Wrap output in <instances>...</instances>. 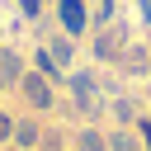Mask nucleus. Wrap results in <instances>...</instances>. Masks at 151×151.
Segmentation results:
<instances>
[{"label": "nucleus", "instance_id": "obj_16", "mask_svg": "<svg viewBox=\"0 0 151 151\" xmlns=\"http://www.w3.org/2000/svg\"><path fill=\"white\" fill-rule=\"evenodd\" d=\"M19 9H24L28 19H38V14H42V0H19Z\"/></svg>", "mask_w": 151, "mask_h": 151}, {"label": "nucleus", "instance_id": "obj_9", "mask_svg": "<svg viewBox=\"0 0 151 151\" xmlns=\"http://www.w3.org/2000/svg\"><path fill=\"white\" fill-rule=\"evenodd\" d=\"M118 61H123V66H127V71H137V76H146V71H151V61H146V52H142V47H137V42H127V52H123V57H118Z\"/></svg>", "mask_w": 151, "mask_h": 151}, {"label": "nucleus", "instance_id": "obj_13", "mask_svg": "<svg viewBox=\"0 0 151 151\" xmlns=\"http://www.w3.org/2000/svg\"><path fill=\"white\" fill-rule=\"evenodd\" d=\"M109 151H137V137H132L127 127H118V132L109 137Z\"/></svg>", "mask_w": 151, "mask_h": 151}, {"label": "nucleus", "instance_id": "obj_10", "mask_svg": "<svg viewBox=\"0 0 151 151\" xmlns=\"http://www.w3.org/2000/svg\"><path fill=\"white\" fill-rule=\"evenodd\" d=\"M33 61H38V71H42L47 80H61V66H57V57H52L47 47H38V57H33Z\"/></svg>", "mask_w": 151, "mask_h": 151}, {"label": "nucleus", "instance_id": "obj_14", "mask_svg": "<svg viewBox=\"0 0 151 151\" xmlns=\"http://www.w3.org/2000/svg\"><path fill=\"white\" fill-rule=\"evenodd\" d=\"M0 142H14V113L0 109Z\"/></svg>", "mask_w": 151, "mask_h": 151}, {"label": "nucleus", "instance_id": "obj_6", "mask_svg": "<svg viewBox=\"0 0 151 151\" xmlns=\"http://www.w3.org/2000/svg\"><path fill=\"white\" fill-rule=\"evenodd\" d=\"M47 52H52V57H57V66L66 71V66H71V57H76V38H71V33H61V38H52V42H47Z\"/></svg>", "mask_w": 151, "mask_h": 151}, {"label": "nucleus", "instance_id": "obj_5", "mask_svg": "<svg viewBox=\"0 0 151 151\" xmlns=\"http://www.w3.org/2000/svg\"><path fill=\"white\" fill-rule=\"evenodd\" d=\"M19 80H24V57L0 47V90H19Z\"/></svg>", "mask_w": 151, "mask_h": 151}, {"label": "nucleus", "instance_id": "obj_1", "mask_svg": "<svg viewBox=\"0 0 151 151\" xmlns=\"http://www.w3.org/2000/svg\"><path fill=\"white\" fill-rule=\"evenodd\" d=\"M66 85H71V94H76V109H80L85 118H99V80H94V71H71Z\"/></svg>", "mask_w": 151, "mask_h": 151}, {"label": "nucleus", "instance_id": "obj_8", "mask_svg": "<svg viewBox=\"0 0 151 151\" xmlns=\"http://www.w3.org/2000/svg\"><path fill=\"white\" fill-rule=\"evenodd\" d=\"M76 151H109V137L94 132V127H80L76 132Z\"/></svg>", "mask_w": 151, "mask_h": 151}, {"label": "nucleus", "instance_id": "obj_3", "mask_svg": "<svg viewBox=\"0 0 151 151\" xmlns=\"http://www.w3.org/2000/svg\"><path fill=\"white\" fill-rule=\"evenodd\" d=\"M123 52H127V28L113 24V19L99 24V28H94V57H99V61H118Z\"/></svg>", "mask_w": 151, "mask_h": 151}, {"label": "nucleus", "instance_id": "obj_11", "mask_svg": "<svg viewBox=\"0 0 151 151\" xmlns=\"http://www.w3.org/2000/svg\"><path fill=\"white\" fill-rule=\"evenodd\" d=\"M90 5H94V9H90V19H94V28H99V24H109V19L118 14V0H90Z\"/></svg>", "mask_w": 151, "mask_h": 151}, {"label": "nucleus", "instance_id": "obj_4", "mask_svg": "<svg viewBox=\"0 0 151 151\" xmlns=\"http://www.w3.org/2000/svg\"><path fill=\"white\" fill-rule=\"evenodd\" d=\"M90 0H57V19H61V33H71V38H80L85 33V24H90V9H85Z\"/></svg>", "mask_w": 151, "mask_h": 151}, {"label": "nucleus", "instance_id": "obj_7", "mask_svg": "<svg viewBox=\"0 0 151 151\" xmlns=\"http://www.w3.org/2000/svg\"><path fill=\"white\" fill-rule=\"evenodd\" d=\"M14 142H19V146H38V142H42V127H38L33 118H19V123H14Z\"/></svg>", "mask_w": 151, "mask_h": 151}, {"label": "nucleus", "instance_id": "obj_12", "mask_svg": "<svg viewBox=\"0 0 151 151\" xmlns=\"http://www.w3.org/2000/svg\"><path fill=\"white\" fill-rule=\"evenodd\" d=\"M113 118H118L123 127H132V123H137V109H132V99H113Z\"/></svg>", "mask_w": 151, "mask_h": 151}, {"label": "nucleus", "instance_id": "obj_2", "mask_svg": "<svg viewBox=\"0 0 151 151\" xmlns=\"http://www.w3.org/2000/svg\"><path fill=\"white\" fill-rule=\"evenodd\" d=\"M19 94H24V104H28V109H38V113H47V109L57 104V90H52V80H47L42 71H24Z\"/></svg>", "mask_w": 151, "mask_h": 151}, {"label": "nucleus", "instance_id": "obj_15", "mask_svg": "<svg viewBox=\"0 0 151 151\" xmlns=\"http://www.w3.org/2000/svg\"><path fill=\"white\" fill-rule=\"evenodd\" d=\"M38 146H42V151H61V137H57V132H42V142H38Z\"/></svg>", "mask_w": 151, "mask_h": 151}]
</instances>
